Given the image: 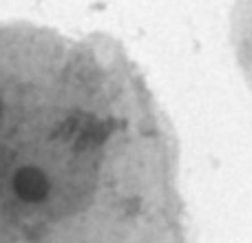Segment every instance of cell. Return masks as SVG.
<instances>
[{"instance_id": "obj_2", "label": "cell", "mask_w": 252, "mask_h": 243, "mask_svg": "<svg viewBox=\"0 0 252 243\" xmlns=\"http://www.w3.org/2000/svg\"><path fill=\"white\" fill-rule=\"evenodd\" d=\"M0 118H2V100H0Z\"/></svg>"}, {"instance_id": "obj_1", "label": "cell", "mask_w": 252, "mask_h": 243, "mask_svg": "<svg viewBox=\"0 0 252 243\" xmlns=\"http://www.w3.org/2000/svg\"><path fill=\"white\" fill-rule=\"evenodd\" d=\"M13 190L20 199L35 204L49 195V179L42 170L33 168V166H25L13 175Z\"/></svg>"}]
</instances>
